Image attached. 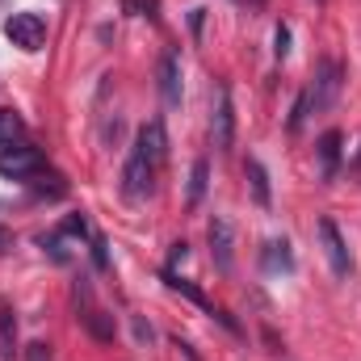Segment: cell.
Returning <instances> with one entry per match:
<instances>
[{"instance_id": "1", "label": "cell", "mask_w": 361, "mask_h": 361, "mask_svg": "<svg viewBox=\"0 0 361 361\" xmlns=\"http://www.w3.org/2000/svg\"><path fill=\"white\" fill-rule=\"evenodd\" d=\"M341 89H345V68H341L336 59H319V63H315V76H311V85H307L311 109H315V114L332 109L336 97H341Z\"/></svg>"}, {"instance_id": "2", "label": "cell", "mask_w": 361, "mask_h": 361, "mask_svg": "<svg viewBox=\"0 0 361 361\" xmlns=\"http://www.w3.org/2000/svg\"><path fill=\"white\" fill-rule=\"evenodd\" d=\"M156 160L135 143L130 147V160H126V169H122V197L126 202H143L147 193H152V185H156Z\"/></svg>"}, {"instance_id": "3", "label": "cell", "mask_w": 361, "mask_h": 361, "mask_svg": "<svg viewBox=\"0 0 361 361\" xmlns=\"http://www.w3.org/2000/svg\"><path fill=\"white\" fill-rule=\"evenodd\" d=\"M72 298H76V311H80V324L89 328L97 341H114V315H105L97 302H92V286L89 277H80L76 281V290H72Z\"/></svg>"}, {"instance_id": "4", "label": "cell", "mask_w": 361, "mask_h": 361, "mask_svg": "<svg viewBox=\"0 0 361 361\" xmlns=\"http://www.w3.org/2000/svg\"><path fill=\"white\" fill-rule=\"evenodd\" d=\"M4 34H8L13 47H21V51H38V47L47 42V21H42L38 13H13V17L4 21Z\"/></svg>"}, {"instance_id": "5", "label": "cell", "mask_w": 361, "mask_h": 361, "mask_svg": "<svg viewBox=\"0 0 361 361\" xmlns=\"http://www.w3.org/2000/svg\"><path fill=\"white\" fill-rule=\"evenodd\" d=\"M206 240H210V261H214V269L219 273L235 269V231H231V223L214 214L210 227H206Z\"/></svg>"}, {"instance_id": "6", "label": "cell", "mask_w": 361, "mask_h": 361, "mask_svg": "<svg viewBox=\"0 0 361 361\" xmlns=\"http://www.w3.org/2000/svg\"><path fill=\"white\" fill-rule=\"evenodd\" d=\"M210 135H214V152H231L235 143V105H231V92L227 85H219V101H214V118H210Z\"/></svg>"}, {"instance_id": "7", "label": "cell", "mask_w": 361, "mask_h": 361, "mask_svg": "<svg viewBox=\"0 0 361 361\" xmlns=\"http://www.w3.org/2000/svg\"><path fill=\"white\" fill-rule=\"evenodd\" d=\"M315 231H319V244H324V257H328L332 273H336V277H349L353 261H349V248H345V235H341V227H336L332 219H319V223H315Z\"/></svg>"}, {"instance_id": "8", "label": "cell", "mask_w": 361, "mask_h": 361, "mask_svg": "<svg viewBox=\"0 0 361 361\" xmlns=\"http://www.w3.org/2000/svg\"><path fill=\"white\" fill-rule=\"evenodd\" d=\"M38 169H42V152L38 147H8V152H0V177L25 180Z\"/></svg>"}, {"instance_id": "9", "label": "cell", "mask_w": 361, "mask_h": 361, "mask_svg": "<svg viewBox=\"0 0 361 361\" xmlns=\"http://www.w3.org/2000/svg\"><path fill=\"white\" fill-rule=\"evenodd\" d=\"M156 85H160V97L169 109L180 105V55L177 51H164L160 63H156Z\"/></svg>"}, {"instance_id": "10", "label": "cell", "mask_w": 361, "mask_h": 361, "mask_svg": "<svg viewBox=\"0 0 361 361\" xmlns=\"http://www.w3.org/2000/svg\"><path fill=\"white\" fill-rule=\"evenodd\" d=\"M341 130H324L319 135V143H315V152H319V180L328 185V180H336V169H341Z\"/></svg>"}, {"instance_id": "11", "label": "cell", "mask_w": 361, "mask_h": 361, "mask_svg": "<svg viewBox=\"0 0 361 361\" xmlns=\"http://www.w3.org/2000/svg\"><path fill=\"white\" fill-rule=\"evenodd\" d=\"M261 265H265V273H294V252H290V244H286V240H269L265 252H261Z\"/></svg>"}, {"instance_id": "12", "label": "cell", "mask_w": 361, "mask_h": 361, "mask_svg": "<svg viewBox=\"0 0 361 361\" xmlns=\"http://www.w3.org/2000/svg\"><path fill=\"white\" fill-rule=\"evenodd\" d=\"M13 353H17V315L8 298H0V361H13Z\"/></svg>"}, {"instance_id": "13", "label": "cell", "mask_w": 361, "mask_h": 361, "mask_svg": "<svg viewBox=\"0 0 361 361\" xmlns=\"http://www.w3.org/2000/svg\"><path fill=\"white\" fill-rule=\"evenodd\" d=\"M244 173H248V185H252L257 206H273V189H269V173H265V164H261V160H248Z\"/></svg>"}, {"instance_id": "14", "label": "cell", "mask_w": 361, "mask_h": 361, "mask_svg": "<svg viewBox=\"0 0 361 361\" xmlns=\"http://www.w3.org/2000/svg\"><path fill=\"white\" fill-rule=\"evenodd\" d=\"M206 180H210V164H206V160H193V169H189V210L202 206V197H206Z\"/></svg>"}, {"instance_id": "15", "label": "cell", "mask_w": 361, "mask_h": 361, "mask_svg": "<svg viewBox=\"0 0 361 361\" xmlns=\"http://www.w3.org/2000/svg\"><path fill=\"white\" fill-rule=\"evenodd\" d=\"M21 135H25V122L13 109H0V147H13Z\"/></svg>"}, {"instance_id": "16", "label": "cell", "mask_w": 361, "mask_h": 361, "mask_svg": "<svg viewBox=\"0 0 361 361\" xmlns=\"http://www.w3.org/2000/svg\"><path fill=\"white\" fill-rule=\"evenodd\" d=\"M164 281H169V290H177V294H185L189 302H197V307H206V311H210V302H206V294H202V290H197L193 281H185V277H177L173 269H164Z\"/></svg>"}, {"instance_id": "17", "label": "cell", "mask_w": 361, "mask_h": 361, "mask_svg": "<svg viewBox=\"0 0 361 361\" xmlns=\"http://www.w3.org/2000/svg\"><path fill=\"white\" fill-rule=\"evenodd\" d=\"M307 114H315V109H311V97H307V89H302V92H298V101H294V114H290V130H294V135L302 130Z\"/></svg>"}, {"instance_id": "18", "label": "cell", "mask_w": 361, "mask_h": 361, "mask_svg": "<svg viewBox=\"0 0 361 361\" xmlns=\"http://www.w3.org/2000/svg\"><path fill=\"white\" fill-rule=\"evenodd\" d=\"M59 235H80V240H89V219H85V214L63 219V223H59Z\"/></svg>"}, {"instance_id": "19", "label": "cell", "mask_w": 361, "mask_h": 361, "mask_svg": "<svg viewBox=\"0 0 361 361\" xmlns=\"http://www.w3.org/2000/svg\"><path fill=\"white\" fill-rule=\"evenodd\" d=\"M273 55H277V59H286V55H290V30H286V25H277V30H273Z\"/></svg>"}, {"instance_id": "20", "label": "cell", "mask_w": 361, "mask_h": 361, "mask_svg": "<svg viewBox=\"0 0 361 361\" xmlns=\"http://www.w3.org/2000/svg\"><path fill=\"white\" fill-rule=\"evenodd\" d=\"M25 361H55V357H51V345H47V341L25 345Z\"/></svg>"}, {"instance_id": "21", "label": "cell", "mask_w": 361, "mask_h": 361, "mask_svg": "<svg viewBox=\"0 0 361 361\" xmlns=\"http://www.w3.org/2000/svg\"><path fill=\"white\" fill-rule=\"evenodd\" d=\"M92 261H97V269H109V252H105L101 235H92Z\"/></svg>"}, {"instance_id": "22", "label": "cell", "mask_w": 361, "mask_h": 361, "mask_svg": "<svg viewBox=\"0 0 361 361\" xmlns=\"http://www.w3.org/2000/svg\"><path fill=\"white\" fill-rule=\"evenodd\" d=\"M185 257H189V244H185V240H177V244H173V252H169V269H177Z\"/></svg>"}, {"instance_id": "23", "label": "cell", "mask_w": 361, "mask_h": 361, "mask_svg": "<svg viewBox=\"0 0 361 361\" xmlns=\"http://www.w3.org/2000/svg\"><path fill=\"white\" fill-rule=\"evenodd\" d=\"M139 8H147V13H152V8H156V0H126V13H139Z\"/></svg>"}, {"instance_id": "24", "label": "cell", "mask_w": 361, "mask_h": 361, "mask_svg": "<svg viewBox=\"0 0 361 361\" xmlns=\"http://www.w3.org/2000/svg\"><path fill=\"white\" fill-rule=\"evenodd\" d=\"M135 336H139V341H152V324H143V319H135Z\"/></svg>"}, {"instance_id": "25", "label": "cell", "mask_w": 361, "mask_h": 361, "mask_svg": "<svg viewBox=\"0 0 361 361\" xmlns=\"http://www.w3.org/2000/svg\"><path fill=\"white\" fill-rule=\"evenodd\" d=\"M357 164H361V156H357Z\"/></svg>"}]
</instances>
